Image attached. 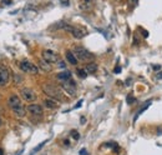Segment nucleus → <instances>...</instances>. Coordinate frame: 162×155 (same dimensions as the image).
<instances>
[{
	"mask_svg": "<svg viewBox=\"0 0 162 155\" xmlns=\"http://www.w3.org/2000/svg\"><path fill=\"white\" fill-rule=\"evenodd\" d=\"M150 104H151V103H147L146 105H143V106H142V108H141V109L139 110V113H137V114L135 115V120H136V119H137V118H139V116H140V115H141V114H142V113H143V111H145V110H146L147 108H148V106H150Z\"/></svg>",
	"mask_w": 162,
	"mask_h": 155,
	"instance_id": "f3484780",
	"label": "nucleus"
},
{
	"mask_svg": "<svg viewBox=\"0 0 162 155\" xmlns=\"http://www.w3.org/2000/svg\"><path fill=\"white\" fill-rule=\"evenodd\" d=\"M20 95L28 103H34V101L36 100V94L34 93V90H31V89H29V88H23L20 90Z\"/></svg>",
	"mask_w": 162,
	"mask_h": 155,
	"instance_id": "423d86ee",
	"label": "nucleus"
},
{
	"mask_svg": "<svg viewBox=\"0 0 162 155\" xmlns=\"http://www.w3.org/2000/svg\"><path fill=\"white\" fill-rule=\"evenodd\" d=\"M43 91L55 100H62L64 97H62V93L61 90H59V88H56L55 85H51V84H44L43 85Z\"/></svg>",
	"mask_w": 162,
	"mask_h": 155,
	"instance_id": "f03ea898",
	"label": "nucleus"
},
{
	"mask_svg": "<svg viewBox=\"0 0 162 155\" xmlns=\"http://www.w3.org/2000/svg\"><path fill=\"white\" fill-rule=\"evenodd\" d=\"M137 3H139V0H129V4L131 5V7H136Z\"/></svg>",
	"mask_w": 162,
	"mask_h": 155,
	"instance_id": "aec40b11",
	"label": "nucleus"
},
{
	"mask_svg": "<svg viewBox=\"0 0 162 155\" xmlns=\"http://www.w3.org/2000/svg\"><path fill=\"white\" fill-rule=\"evenodd\" d=\"M120 71H121V70H120V68H118V67H117V68H116V69H115V73H120Z\"/></svg>",
	"mask_w": 162,
	"mask_h": 155,
	"instance_id": "5701e85b",
	"label": "nucleus"
},
{
	"mask_svg": "<svg viewBox=\"0 0 162 155\" xmlns=\"http://www.w3.org/2000/svg\"><path fill=\"white\" fill-rule=\"evenodd\" d=\"M0 155H4V150H3V149H0Z\"/></svg>",
	"mask_w": 162,
	"mask_h": 155,
	"instance_id": "b1692460",
	"label": "nucleus"
},
{
	"mask_svg": "<svg viewBox=\"0 0 162 155\" xmlns=\"http://www.w3.org/2000/svg\"><path fill=\"white\" fill-rule=\"evenodd\" d=\"M61 88L65 93H68L69 95H71V97H74L76 94V85H75L74 80H71V79L61 81Z\"/></svg>",
	"mask_w": 162,
	"mask_h": 155,
	"instance_id": "39448f33",
	"label": "nucleus"
},
{
	"mask_svg": "<svg viewBox=\"0 0 162 155\" xmlns=\"http://www.w3.org/2000/svg\"><path fill=\"white\" fill-rule=\"evenodd\" d=\"M3 124V120H1V119H0V125H1Z\"/></svg>",
	"mask_w": 162,
	"mask_h": 155,
	"instance_id": "393cba45",
	"label": "nucleus"
},
{
	"mask_svg": "<svg viewBox=\"0 0 162 155\" xmlns=\"http://www.w3.org/2000/svg\"><path fill=\"white\" fill-rule=\"evenodd\" d=\"M39 68L41 70H44V71H50L51 70V65L49 61H46L44 60V59H41V60H39Z\"/></svg>",
	"mask_w": 162,
	"mask_h": 155,
	"instance_id": "ddd939ff",
	"label": "nucleus"
},
{
	"mask_svg": "<svg viewBox=\"0 0 162 155\" xmlns=\"http://www.w3.org/2000/svg\"><path fill=\"white\" fill-rule=\"evenodd\" d=\"M10 79V74L9 70L5 67H0V86H4L9 83Z\"/></svg>",
	"mask_w": 162,
	"mask_h": 155,
	"instance_id": "1a4fd4ad",
	"label": "nucleus"
},
{
	"mask_svg": "<svg viewBox=\"0 0 162 155\" xmlns=\"http://www.w3.org/2000/svg\"><path fill=\"white\" fill-rule=\"evenodd\" d=\"M156 79H157V80H162V71H161V73H158V74H156Z\"/></svg>",
	"mask_w": 162,
	"mask_h": 155,
	"instance_id": "4be33fe9",
	"label": "nucleus"
},
{
	"mask_svg": "<svg viewBox=\"0 0 162 155\" xmlns=\"http://www.w3.org/2000/svg\"><path fill=\"white\" fill-rule=\"evenodd\" d=\"M71 135H73V138L75 139V140H79V138H80V134L76 132V130H73V132H71Z\"/></svg>",
	"mask_w": 162,
	"mask_h": 155,
	"instance_id": "6ab92c4d",
	"label": "nucleus"
},
{
	"mask_svg": "<svg viewBox=\"0 0 162 155\" xmlns=\"http://www.w3.org/2000/svg\"><path fill=\"white\" fill-rule=\"evenodd\" d=\"M19 68H20V70L24 71V73H29V74H38L39 73V68L36 65L28 61V60H21L19 63Z\"/></svg>",
	"mask_w": 162,
	"mask_h": 155,
	"instance_id": "20e7f679",
	"label": "nucleus"
},
{
	"mask_svg": "<svg viewBox=\"0 0 162 155\" xmlns=\"http://www.w3.org/2000/svg\"><path fill=\"white\" fill-rule=\"evenodd\" d=\"M56 78H57L60 81L69 80V79H71V73H70V71H62V73H59L56 75Z\"/></svg>",
	"mask_w": 162,
	"mask_h": 155,
	"instance_id": "2eb2a0df",
	"label": "nucleus"
},
{
	"mask_svg": "<svg viewBox=\"0 0 162 155\" xmlns=\"http://www.w3.org/2000/svg\"><path fill=\"white\" fill-rule=\"evenodd\" d=\"M85 70H86L87 74H95L96 70H97V65H96L95 63H89V64H86Z\"/></svg>",
	"mask_w": 162,
	"mask_h": 155,
	"instance_id": "4468645a",
	"label": "nucleus"
},
{
	"mask_svg": "<svg viewBox=\"0 0 162 155\" xmlns=\"http://www.w3.org/2000/svg\"><path fill=\"white\" fill-rule=\"evenodd\" d=\"M74 35V38H76V39H81V38H84L86 35V30H84V29H76V28H74V30H73V33H71Z\"/></svg>",
	"mask_w": 162,
	"mask_h": 155,
	"instance_id": "f8f14e48",
	"label": "nucleus"
},
{
	"mask_svg": "<svg viewBox=\"0 0 162 155\" xmlns=\"http://www.w3.org/2000/svg\"><path fill=\"white\" fill-rule=\"evenodd\" d=\"M43 59L46 61L51 63H57L59 61V55L52 50H43Z\"/></svg>",
	"mask_w": 162,
	"mask_h": 155,
	"instance_id": "0eeeda50",
	"label": "nucleus"
},
{
	"mask_svg": "<svg viewBox=\"0 0 162 155\" xmlns=\"http://www.w3.org/2000/svg\"><path fill=\"white\" fill-rule=\"evenodd\" d=\"M74 54L76 55V58L81 61H86V60H92L94 59V54H91L89 50H86L85 48L82 46H76L74 48Z\"/></svg>",
	"mask_w": 162,
	"mask_h": 155,
	"instance_id": "7ed1b4c3",
	"label": "nucleus"
},
{
	"mask_svg": "<svg viewBox=\"0 0 162 155\" xmlns=\"http://www.w3.org/2000/svg\"><path fill=\"white\" fill-rule=\"evenodd\" d=\"M8 104L10 106V109L14 111V114L19 118L25 116L26 114V109L24 108V105L21 104V100L17 95H11V97L8 99Z\"/></svg>",
	"mask_w": 162,
	"mask_h": 155,
	"instance_id": "f257e3e1",
	"label": "nucleus"
},
{
	"mask_svg": "<svg viewBox=\"0 0 162 155\" xmlns=\"http://www.w3.org/2000/svg\"><path fill=\"white\" fill-rule=\"evenodd\" d=\"M85 1H87V3H89V1H90V0H85Z\"/></svg>",
	"mask_w": 162,
	"mask_h": 155,
	"instance_id": "a878e982",
	"label": "nucleus"
},
{
	"mask_svg": "<svg viewBox=\"0 0 162 155\" xmlns=\"http://www.w3.org/2000/svg\"><path fill=\"white\" fill-rule=\"evenodd\" d=\"M132 101H134V98L131 97V95H129V97H127V103L129 104H132Z\"/></svg>",
	"mask_w": 162,
	"mask_h": 155,
	"instance_id": "412c9836",
	"label": "nucleus"
},
{
	"mask_svg": "<svg viewBox=\"0 0 162 155\" xmlns=\"http://www.w3.org/2000/svg\"><path fill=\"white\" fill-rule=\"evenodd\" d=\"M44 105L46 106L47 109H56V108H59V104L56 103V100L52 99V98H49V99L44 100Z\"/></svg>",
	"mask_w": 162,
	"mask_h": 155,
	"instance_id": "9b49d317",
	"label": "nucleus"
},
{
	"mask_svg": "<svg viewBox=\"0 0 162 155\" xmlns=\"http://www.w3.org/2000/svg\"><path fill=\"white\" fill-rule=\"evenodd\" d=\"M46 143H47V140H44L43 143H40V144L36 146V148H34V150H33V153H31V155H34L35 153H38V151H40V149H43L44 148V145L46 144Z\"/></svg>",
	"mask_w": 162,
	"mask_h": 155,
	"instance_id": "dca6fc26",
	"label": "nucleus"
},
{
	"mask_svg": "<svg viewBox=\"0 0 162 155\" xmlns=\"http://www.w3.org/2000/svg\"><path fill=\"white\" fill-rule=\"evenodd\" d=\"M28 111L33 116H35V118H39V116H41L43 115V113H44V110H43V108H41V105H39V104H30L29 106H28Z\"/></svg>",
	"mask_w": 162,
	"mask_h": 155,
	"instance_id": "6e6552de",
	"label": "nucleus"
},
{
	"mask_svg": "<svg viewBox=\"0 0 162 155\" xmlns=\"http://www.w3.org/2000/svg\"><path fill=\"white\" fill-rule=\"evenodd\" d=\"M77 75H79L80 78H86L87 73H86L85 69H77Z\"/></svg>",
	"mask_w": 162,
	"mask_h": 155,
	"instance_id": "a211bd4d",
	"label": "nucleus"
},
{
	"mask_svg": "<svg viewBox=\"0 0 162 155\" xmlns=\"http://www.w3.org/2000/svg\"><path fill=\"white\" fill-rule=\"evenodd\" d=\"M65 56H66V60L71 64V65H76L77 61H79V59L76 58V55L74 54V51H66V54H65Z\"/></svg>",
	"mask_w": 162,
	"mask_h": 155,
	"instance_id": "9d476101",
	"label": "nucleus"
}]
</instances>
